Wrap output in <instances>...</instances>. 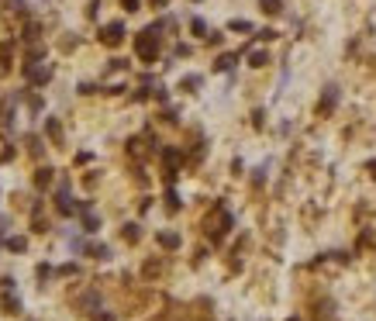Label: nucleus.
<instances>
[{"mask_svg": "<svg viewBox=\"0 0 376 321\" xmlns=\"http://www.w3.org/2000/svg\"><path fill=\"white\" fill-rule=\"evenodd\" d=\"M121 35H125L121 24H110V28H104V42H107V45H114V42H121Z\"/></svg>", "mask_w": 376, "mask_h": 321, "instance_id": "obj_1", "label": "nucleus"}, {"mask_svg": "<svg viewBox=\"0 0 376 321\" xmlns=\"http://www.w3.org/2000/svg\"><path fill=\"white\" fill-rule=\"evenodd\" d=\"M335 97H338V87H328V90H324V104H321V111H331Z\"/></svg>", "mask_w": 376, "mask_h": 321, "instance_id": "obj_2", "label": "nucleus"}, {"mask_svg": "<svg viewBox=\"0 0 376 321\" xmlns=\"http://www.w3.org/2000/svg\"><path fill=\"white\" fill-rule=\"evenodd\" d=\"M262 11L266 14H280V0H262Z\"/></svg>", "mask_w": 376, "mask_h": 321, "instance_id": "obj_3", "label": "nucleus"}, {"mask_svg": "<svg viewBox=\"0 0 376 321\" xmlns=\"http://www.w3.org/2000/svg\"><path fill=\"white\" fill-rule=\"evenodd\" d=\"M266 62H269L266 52H255V56H252V66H266Z\"/></svg>", "mask_w": 376, "mask_h": 321, "instance_id": "obj_4", "label": "nucleus"}, {"mask_svg": "<svg viewBox=\"0 0 376 321\" xmlns=\"http://www.w3.org/2000/svg\"><path fill=\"white\" fill-rule=\"evenodd\" d=\"M159 242H162V245H169V249H173V245H176V242H179V238H176V235H162V238H159Z\"/></svg>", "mask_w": 376, "mask_h": 321, "instance_id": "obj_5", "label": "nucleus"}, {"mask_svg": "<svg viewBox=\"0 0 376 321\" xmlns=\"http://www.w3.org/2000/svg\"><path fill=\"white\" fill-rule=\"evenodd\" d=\"M125 7H128V11H135V7H138V0H125Z\"/></svg>", "mask_w": 376, "mask_h": 321, "instance_id": "obj_6", "label": "nucleus"}, {"mask_svg": "<svg viewBox=\"0 0 376 321\" xmlns=\"http://www.w3.org/2000/svg\"><path fill=\"white\" fill-rule=\"evenodd\" d=\"M369 170H373V176H376V163H369Z\"/></svg>", "mask_w": 376, "mask_h": 321, "instance_id": "obj_7", "label": "nucleus"}, {"mask_svg": "<svg viewBox=\"0 0 376 321\" xmlns=\"http://www.w3.org/2000/svg\"><path fill=\"white\" fill-rule=\"evenodd\" d=\"M290 321H297V318H290Z\"/></svg>", "mask_w": 376, "mask_h": 321, "instance_id": "obj_8", "label": "nucleus"}]
</instances>
